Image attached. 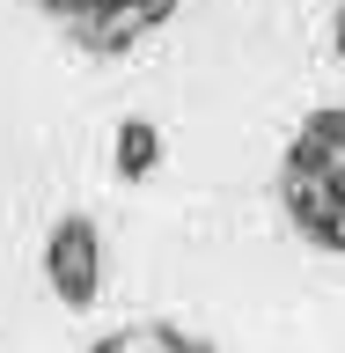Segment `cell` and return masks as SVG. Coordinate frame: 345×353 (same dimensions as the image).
Instances as JSON below:
<instances>
[{"label": "cell", "mask_w": 345, "mask_h": 353, "mask_svg": "<svg viewBox=\"0 0 345 353\" xmlns=\"http://www.w3.org/2000/svg\"><path fill=\"white\" fill-rule=\"evenodd\" d=\"M280 214L309 250L345 258V103L309 110L280 154Z\"/></svg>", "instance_id": "1"}, {"label": "cell", "mask_w": 345, "mask_h": 353, "mask_svg": "<svg viewBox=\"0 0 345 353\" xmlns=\"http://www.w3.org/2000/svg\"><path fill=\"white\" fill-rule=\"evenodd\" d=\"M66 44H81L88 59H125L140 37H154L184 0H30Z\"/></svg>", "instance_id": "2"}, {"label": "cell", "mask_w": 345, "mask_h": 353, "mask_svg": "<svg viewBox=\"0 0 345 353\" xmlns=\"http://www.w3.org/2000/svg\"><path fill=\"white\" fill-rule=\"evenodd\" d=\"M44 280H52V294L66 309H88L103 294V236H96L88 214L52 221V236H44Z\"/></svg>", "instance_id": "3"}, {"label": "cell", "mask_w": 345, "mask_h": 353, "mask_svg": "<svg viewBox=\"0 0 345 353\" xmlns=\"http://www.w3.org/2000/svg\"><path fill=\"white\" fill-rule=\"evenodd\" d=\"M81 353H213L198 331H176V324H162V316H140V324H118V331H103L96 346H81Z\"/></svg>", "instance_id": "4"}, {"label": "cell", "mask_w": 345, "mask_h": 353, "mask_svg": "<svg viewBox=\"0 0 345 353\" xmlns=\"http://www.w3.org/2000/svg\"><path fill=\"white\" fill-rule=\"evenodd\" d=\"M147 170H154V125L132 118V125L118 132V176H147Z\"/></svg>", "instance_id": "5"}, {"label": "cell", "mask_w": 345, "mask_h": 353, "mask_svg": "<svg viewBox=\"0 0 345 353\" xmlns=\"http://www.w3.org/2000/svg\"><path fill=\"white\" fill-rule=\"evenodd\" d=\"M331 37H338V59H345V15H338V30H331Z\"/></svg>", "instance_id": "6"}]
</instances>
